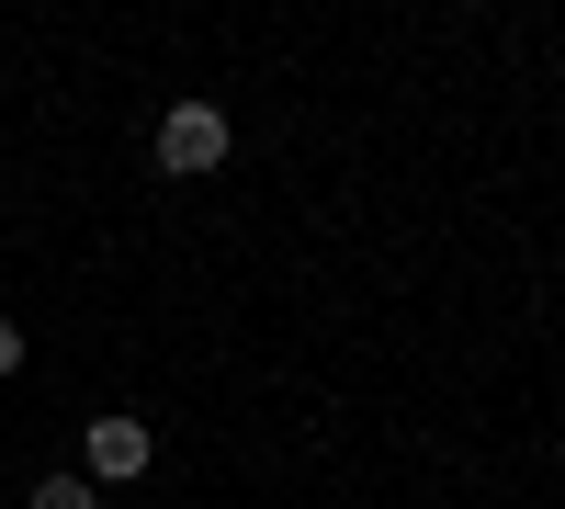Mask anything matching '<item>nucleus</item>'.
<instances>
[{"mask_svg":"<svg viewBox=\"0 0 565 509\" xmlns=\"http://www.w3.org/2000/svg\"><path fill=\"white\" fill-rule=\"evenodd\" d=\"M148 465H159L148 420H90V431H79V476H90V487H136Z\"/></svg>","mask_w":565,"mask_h":509,"instance_id":"nucleus-1","label":"nucleus"},{"mask_svg":"<svg viewBox=\"0 0 565 509\" xmlns=\"http://www.w3.org/2000/svg\"><path fill=\"white\" fill-rule=\"evenodd\" d=\"M34 509H90V476H45V487H34Z\"/></svg>","mask_w":565,"mask_h":509,"instance_id":"nucleus-3","label":"nucleus"},{"mask_svg":"<svg viewBox=\"0 0 565 509\" xmlns=\"http://www.w3.org/2000/svg\"><path fill=\"white\" fill-rule=\"evenodd\" d=\"M215 159H226V114H215V103H170V114H159V170L193 181V170H215Z\"/></svg>","mask_w":565,"mask_h":509,"instance_id":"nucleus-2","label":"nucleus"},{"mask_svg":"<svg viewBox=\"0 0 565 509\" xmlns=\"http://www.w3.org/2000/svg\"><path fill=\"white\" fill-rule=\"evenodd\" d=\"M0 374H23V329H12V317H0Z\"/></svg>","mask_w":565,"mask_h":509,"instance_id":"nucleus-4","label":"nucleus"}]
</instances>
